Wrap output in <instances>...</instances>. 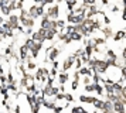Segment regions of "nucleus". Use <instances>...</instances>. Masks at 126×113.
I'll return each mask as SVG.
<instances>
[{
  "label": "nucleus",
  "instance_id": "nucleus-4",
  "mask_svg": "<svg viewBox=\"0 0 126 113\" xmlns=\"http://www.w3.org/2000/svg\"><path fill=\"white\" fill-rule=\"evenodd\" d=\"M68 37H69V40H71V41H81V40H82V34L74 31L72 34H69Z\"/></svg>",
  "mask_w": 126,
  "mask_h": 113
},
{
  "label": "nucleus",
  "instance_id": "nucleus-6",
  "mask_svg": "<svg viewBox=\"0 0 126 113\" xmlns=\"http://www.w3.org/2000/svg\"><path fill=\"white\" fill-rule=\"evenodd\" d=\"M125 38V31L123 30H119L118 33H116V35H113V41H120V40Z\"/></svg>",
  "mask_w": 126,
  "mask_h": 113
},
{
  "label": "nucleus",
  "instance_id": "nucleus-1",
  "mask_svg": "<svg viewBox=\"0 0 126 113\" xmlns=\"http://www.w3.org/2000/svg\"><path fill=\"white\" fill-rule=\"evenodd\" d=\"M46 13H47V16H48L50 20H57L58 14H60V7H58V4H54L52 7H50Z\"/></svg>",
  "mask_w": 126,
  "mask_h": 113
},
{
  "label": "nucleus",
  "instance_id": "nucleus-8",
  "mask_svg": "<svg viewBox=\"0 0 126 113\" xmlns=\"http://www.w3.org/2000/svg\"><path fill=\"white\" fill-rule=\"evenodd\" d=\"M65 4H67V7H68L69 13H71V11L74 10V7H75V6H78V1H75V0H72V1H67Z\"/></svg>",
  "mask_w": 126,
  "mask_h": 113
},
{
  "label": "nucleus",
  "instance_id": "nucleus-17",
  "mask_svg": "<svg viewBox=\"0 0 126 113\" xmlns=\"http://www.w3.org/2000/svg\"><path fill=\"white\" fill-rule=\"evenodd\" d=\"M103 21H105V26H109L110 24V18L108 16H103Z\"/></svg>",
  "mask_w": 126,
  "mask_h": 113
},
{
  "label": "nucleus",
  "instance_id": "nucleus-15",
  "mask_svg": "<svg viewBox=\"0 0 126 113\" xmlns=\"http://www.w3.org/2000/svg\"><path fill=\"white\" fill-rule=\"evenodd\" d=\"M78 82H79V81H77V79L72 81V85H71V89H72V90H75L77 88H78Z\"/></svg>",
  "mask_w": 126,
  "mask_h": 113
},
{
  "label": "nucleus",
  "instance_id": "nucleus-5",
  "mask_svg": "<svg viewBox=\"0 0 126 113\" xmlns=\"http://www.w3.org/2000/svg\"><path fill=\"white\" fill-rule=\"evenodd\" d=\"M24 47H26V48H27V50H29V51H31V50H33V48H34V45H35V42H34V41H33V40H31V38H29V40H26V42H24Z\"/></svg>",
  "mask_w": 126,
  "mask_h": 113
},
{
  "label": "nucleus",
  "instance_id": "nucleus-18",
  "mask_svg": "<svg viewBox=\"0 0 126 113\" xmlns=\"http://www.w3.org/2000/svg\"><path fill=\"white\" fill-rule=\"evenodd\" d=\"M14 113H21V106L17 105V106L14 107Z\"/></svg>",
  "mask_w": 126,
  "mask_h": 113
},
{
  "label": "nucleus",
  "instance_id": "nucleus-14",
  "mask_svg": "<svg viewBox=\"0 0 126 113\" xmlns=\"http://www.w3.org/2000/svg\"><path fill=\"white\" fill-rule=\"evenodd\" d=\"M64 109H65L64 106H55L54 109H52V112H54V113H61V112L64 110Z\"/></svg>",
  "mask_w": 126,
  "mask_h": 113
},
{
  "label": "nucleus",
  "instance_id": "nucleus-19",
  "mask_svg": "<svg viewBox=\"0 0 126 113\" xmlns=\"http://www.w3.org/2000/svg\"><path fill=\"white\" fill-rule=\"evenodd\" d=\"M110 11L115 14V13H118V11H119V7H118V6H112V10H110Z\"/></svg>",
  "mask_w": 126,
  "mask_h": 113
},
{
  "label": "nucleus",
  "instance_id": "nucleus-13",
  "mask_svg": "<svg viewBox=\"0 0 126 113\" xmlns=\"http://www.w3.org/2000/svg\"><path fill=\"white\" fill-rule=\"evenodd\" d=\"M82 109H84L82 106H75V107H72L71 113H81V112H82Z\"/></svg>",
  "mask_w": 126,
  "mask_h": 113
},
{
  "label": "nucleus",
  "instance_id": "nucleus-16",
  "mask_svg": "<svg viewBox=\"0 0 126 113\" xmlns=\"http://www.w3.org/2000/svg\"><path fill=\"white\" fill-rule=\"evenodd\" d=\"M89 84H92L91 78H89V76H85V78H84V85H89Z\"/></svg>",
  "mask_w": 126,
  "mask_h": 113
},
{
  "label": "nucleus",
  "instance_id": "nucleus-3",
  "mask_svg": "<svg viewBox=\"0 0 126 113\" xmlns=\"http://www.w3.org/2000/svg\"><path fill=\"white\" fill-rule=\"evenodd\" d=\"M101 30H102V33L105 34V37H103L105 40H106V38H110V37H112V28L109 27V26H106V27L101 28Z\"/></svg>",
  "mask_w": 126,
  "mask_h": 113
},
{
  "label": "nucleus",
  "instance_id": "nucleus-7",
  "mask_svg": "<svg viewBox=\"0 0 126 113\" xmlns=\"http://www.w3.org/2000/svg\"><path fill=\"white\" fill-rule=\"evenodd\" d=\"M95 85V92H96L99 96H103V86L101 84H94Z\"/></svg>",
  "mask_w": 126,
  "mask_h": 113
},
{
  "label": "nucleus",
  "instance_id": "nucleus-10",
  "mask_svg": "<svg viewBox=\"0 0 126 113\" xmlns=\"http://www.w3.org/2000/svg\"><path fill=\"white\" fill-rule=\"evenodd\" d=\"M85 90L88 92V93H91V92H94V90H95V85H94V84L85 85Z\"/></svg>",
  "mask_w": 126,
  "mask_h": 113
},
{
  "label": "nucleus",
  "instance_id": "nucleus-2",
  "mask_svg": "<svg viewBox=\"0 0 126 113\" xmlns=\"http://www.w3.org/2000/svg\"><path fill=\"white\" fill-rule=\"evenodd\" d=\"M68 79H69V73H67V72L58 73V84H60V85H64Z\"/></svg>",
  "mask_w": 126,
  "mask_h": 113
},
{
  "label": "nucleus",
  "instance_id": "nucleus-11",
  "mask_svg": "<svg viewBox=\"0 0 126 113\" xmlns=\"http://www.w3.org/2000/svg\"><path fill=\"white\" fill-rule=\"evenodd\" d=\"M79 102L89 103V96H88V95H79Z\"/></svg>",
  "mask_w": 126,
  "mask_h": 113
},
{
  "label": "nucleus",
  "instance_id": "nucleus-12",
  "mask_svg": "<svg viewBox=\"0 0 126 113\" xmlns=\"http://www.w3.org/2000/svg\"><path fill=\"white\" fill-rule=\"evenodd\" d=\"M64 99H65V100L68 102V103H71V102L74 100V96L71 95V93H65V96H64Z\"/></svg>",
  "mask_w": 126,
  "mask_h": 113
},
{
  "label": "nucleus",
  "instance_id": "nucleus-9",
  "mask_svg": "<svg viewBox=\"0 0 126 113\" xmlns=\"http://www.w3.org/2000/svg\"><path fill=\"white\" fill-rule=\"evenodd\" d=\"M106 55H108V58H110V59H116V58H118L116 52H115V51H112V50L106 51Z\"/></svg>",
  "mask_w": 126,
  "mask_h": 113
}]
</instances>
